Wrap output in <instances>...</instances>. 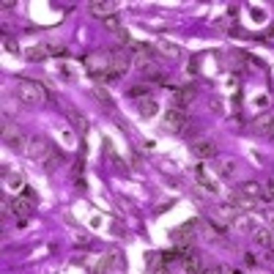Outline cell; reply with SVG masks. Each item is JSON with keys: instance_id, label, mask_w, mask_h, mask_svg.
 I'll return each mask as SVG.
<instances>
[{"instance_id": "cell-1", "label": "cell", "mask_w": 274, "mask_h": 274, "mask_svg": "<svg viewBox=\"0 0 274 274\" xmlns=\"http://www.w3.org/2000/svg\"><path fill=\"white\" fill-rule=\"evenodd\" d=\"M14 96L19 99V104H25V107H36V104H41L47 99V91L41 88L38 83H33V80H19Z\"/></svg>"}, {"instance_id": "cell-2", "label": "cell", "mask_w": 274, "mask_h": 274, "mask_svg": "<svg viewBox=\"0 0 274 274\" xmlns=\"http://www.w3.org/2000/svg\"><path fill=\"white\" fill-rule=\"evenodd\" d=\"M25 153L30 156V159H36V162H50L52 159V143L47 140V137H41V134H36V137H28V148H25Z\"/></svg>"}, {"instance_id": "cell-3", "label": "cell", "mask_w": 274, "mask_h": 274, "mask_svg": "<svg viewBox=\"0 0 274 274\" xmlns=\"http://www.w3.org/2000/svg\"><path fill=\"white\" fill-rule=\"evenodd\" d=\"M3 143L8 148H14V151H25L28 148V137L8 121V115H3Z\"/></svg>"}, {"instance_id": "cell-4", "label": "cell", "mask_w": 274, "mask_h": 274, "mask_svg": "<svg viewBox=\"0 0 274 274\" xmlns=\"http://www.w3.org/2000/svg\"><path fill=\"white\" fill-rule=\"evenodd\" d=\"M181 252V266H184L186 274H203V261H200V255L195 252L192 247H179Z\"/></svg>"}, {"instance_id": "cell-5", "label": "cell", "mask_w": 274, "mask_h": 274, "mask_svg": "<svg viewBox=\"0 0 274 274\" xmlns=\"http://www.w3.org/2000/svg\"><path fill=\"white\" fill-rule=\"evenodd\" d=\"M186 113L184 110H179V107H173V110H167L165 113V121H162V129L165 132H181V129H186Z\"/></svg>"}, {"instance_id": "cell-6", "label": "cell", "mask_w": 274, "mask_h": 274, "mask_svg": "<svg viewBox=\"0 0 274 274\" xmlns=\"http://www.w3.org/2000/svg\"><path fill=\"white\" fill-rule=\"evenodd\" d=\"M252 132H255V134H266V137H274V115L272 113H261L258 118H252Z\"/></svg>"}, {"instance_id": "cell-7", "label": "cell", "mask_w": 274, "mask_h": 274, "mask_svg": "<svg viewBox=\"0 0 274 274\" xmlns=\"http://www.w3.org/2000/svg\"><path fill=\"white\" fill-rule=\"evenodd\" d=\"M88 8H91V14L93 17H102V19H110V17H115V11H118V3H99V0H93V3H88Z\"/></svg>"}, {"instance_id": "cell-8", "label": "cell", "mask_w": 274, "mask_h": 274, "mask_svg": "<svg viewBox=\"0 0 274 274\" xmlns=\"http://www.w3.org/2000/svg\"><path fill=\"white\" fill-rule=\"evenodd\" d=\"M195 222H189V225H181V228H176L170 233V239H173V244H179V247H184V244H189L192 239H195Z\"/></svg>"}, {"instance_id": "cell-9", "label": "cell", "mask_w": 274, "mask_h": 274, "mask_svg": "<svg viewBox=\"0 0 274 274\" xmlns=\"http://www.w3.org/2000/svg\"><path fill=\"white\" fill-rule=\"evenodd\" d=\"M192 153L200 156V159H214L217 156V146L211 140H198V143H192Z\"/></svg>"}, {"instance_id": "cell-10", "label": "cell", "mask_w": 274, "mask_h": 274, "mask_svg": "<svg viewBox=\"0 0 274 274\" xmlns=\"http://www.w3.org/2000/svg\"><path fill=\"white\" fill-rule=\"evenodd\" d=\"M11 211L17 214V217H28L33 211V200L28 198V195H22V198H14L11 200Z\"/></svg>"}, {"instance_id": "cell-11", "label": "cell", "mask_w": 274, "mask_h": 274, "mask_svg": "<svg viewBox=\"0 0 274 274\" xmlns=\"http://www.w3.org/2000/svg\"><path fill=\"white\" fill-rule=\"evenodd\" d=\"M236 195H242V198H249V200H258L263 195V189L255 184V181H244V184H239Z\"/></svg>"}, {"instance_id": "cell-12", "label": "cell", "mask_w": 274, "mask_h": 274, "mask_svg": "<svg viewBox=\"0 0 274 274\" xmlns=\"http://www.w3.org/2000/svg\"><path fill=\"white\" fill-rule=\"evenodd\" d=\"M50 55H52V47L50 44H36V47H30V50L25 52V58L30 61V63H33V61L38 63V61H44V58H50Z\"/></svg>"}, {"instance_id": "cell-13", "label": "cell", "mask_w": 274, "mask_h": 274, "mask_svg": "<svg viewBox=\"0 0 274 274\" xmlns=\"http://www.w3.org/2000/svg\"><path fill=\"white\" fill-rule=\"evenodd\" d=\"M255 242L261 244V247H274V236H272V230L258 228V230H255Z\"/></svg>"}, {"instance_id": "cell-14", "label": "cell", "mask_w": 274, "mask_h": 274, "mask_svg": "<svg viewBox=\"0 0 274 274\" xmlns=\"http://www.w3.org/2000/svg\"><path fill=\"white\" fill-rule=\"evenodd\" d=\"M140 115L143 118H153V115H156V102H153V99H143L140 102Z\"/></svg>"}, {"instance_id": "cell-15", "label": "cell", "mask_w": 274, "mask_h": 274, "mask_svg": "<svg viewBox=\"0 0 274 274\" xmlns=\"http://www.w3.org/2000/svg\"><path fill=\"white\" fill-rule=\"evenodd\" d=\"M173 102L179 104V110H181V104H189L192 102V88L186 91V88H181V91H176V99Z\"/></svg>"}, {"instance_id": "cell-16", "label": "cell", "mask_w": 274, "mask_h": 274, "mask_svg": "<svg viewBox=\"0 0 274 274\" xmlns=\"http://www.w3.org/2000/svg\"><path fill=\"white\" fill-rule=\"evenodd\" d=\"M156 50H159L162 55H165V52H167V58H179V47L167 44V41H159V44H156Z\"/></svg>"}, {"instance_id": "cell-17", "label": "cell", "mask_w": 274, "mask_h": 274, "mask_svg": "<svg viewBox=\"0 0 274 274\" xmlns=\"http://www.w3.org/2000/svg\"><path fill=\"white\" fill-rule=\"evenodd\" d=\"M198 181H200V184H203L209 192H217V186H214V181H211L209 176H206V170H203V167H198Z\"/></svg>"}, {"instance_id": "cell-18", "label": "cell", "mask_w": 274, "mask_h": 274, "mask_svg": "<svg viewBox=\"0 0 274 274\" xmlns=\"http://www.w3.org/2000/svg\"><path fill=\"white\" fill-rule=\"evenodd\" d=\"M217 170H219V176H230V173L236 170V165H233V162H228V159H222L217 165Z\"/></svg>"}, {"instance_id": "cell-19", "label": "cell", "mask_w": 274, "mask_h": 274, "mask_svg": "<svg viewBox=\"0 0 274 274\" xmlns=\"http://www.w3.org/2000/svg\"><path fill=\"white\" fill-rule=\"evenodd\" d=\"M69 118H71V123H74V126H80V132H85V121H83V115L74 113V110H69Z\"/></svg>"}, {"instance_id": "cell-20", "label": "cell", "mask_w": 274, "mask_h": 274, "mask_svg": "<svg viewBox=\"0 0 274 274\" xmlns=\"http://www.w3.org/2000/svg\"><path fill=\"white\" fill-rule=\"evenodd\" d=\"M110 263H113V252H107V255H104V261L99 263V266H96V274H104V272H107Z\"/></svg>"}, {"instance_id": "cell-21", "label": "cell", "mask_w": 274, "mask_h": 274, "mask_svg": "<svg viewBox=\"0 0 274 274\" xmlns=\"http://www.w3.org/2000/svg\"><path fill=\"white\" fill-rule=\"evenodd\" d=\"M3 47H6V50H8V52H19L17 41H14V38H8V36H6V38H3Z\"/></svg>"}, {"instance_id": "cell-22", "label": "cell", "mask_w": 274, "mask_h": 274, "mask_svg": "<svg viewBox=\"0 0 274 274\" xmlns=\"http://www.w3.org/2000/svg\"><path fill=\"white\" fill-rule=\"evenodd\" d=\"M129 93H132V96H148V85H134Z\"/></svg>"}, {"instance_id": "cell-23", "label": "cell", "mask_w": 274, "mask_h": 274, "mask_svg": "<svg viewBox=\"0 0 274 274\" xmlns=\"http://www.w3.org/2000/svg\"><path fill=\"white\" fill-rule=\"evenodd\" d=\"M96 96H99V102H102V104H107V107H113V102H110V96L104 93V91H96Z\"/></svg>"}, {"instance_id": "cell-24", "label": "cell", "mask_w": 274, "mask_h": 274, "mask_svg": "<svg viewBox=\"0 0 274 274\" xmlns=\"http://www.w3.org/2000/svg\"><path fill=\"white\" fill-rule=\"evenodd\" d=\"M203 274H228V272H225V269L222 266H214V269H206V272Z\"/></svg>"}]
</instances>
